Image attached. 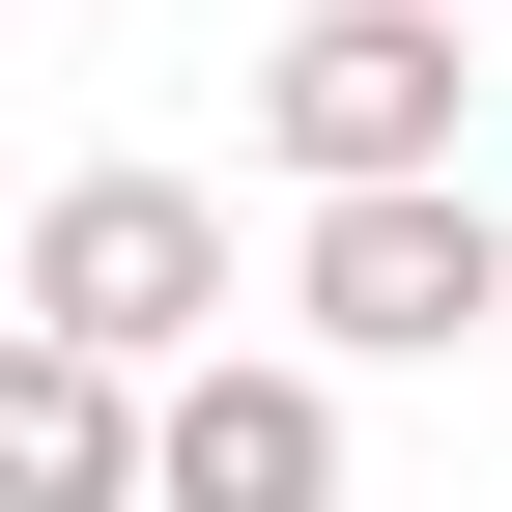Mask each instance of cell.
<instances>
[{
	"label": "cell",
	"mask_w": 512,
	"mask_h": 512,
	"mask_svg": "<svg viewBox=\"0 0 512 512\" xmlns=\"http://www.w3.org/2000/svg\"><path fill=\"white\" fill-rule=\"evenodd\" d=\"M171 512H342V370H285V342L171 370Z\"/></svg>",
	"instance_id": "cell-4"
},
{
	"label": "cell",
	"mask_w": 512,
	"mask_h": 512,
	"mask_svg": "<svg viewBox=\"0 0 512 512\" xmlns=\"http://www.w3.org/2000/svg\"><path fill=\"white\" fill-rule=\"evenodd\" d=\"M0 512H171V399L86 370V342H29L0 370Z\"/></svg>",
	"instance_id": "cell-5"
},
{
	"label": "cell",
	"mask_w": 512,
	"mask_h": 512,
	"mask_svg": "<svg viewBox=\"0 0 512 512\" xmlns=\"http://www.w3.org/2000/svg\"><path fill=\"white\" fill-rule=\"evenodd\" d=\"M456 0H313L285 57H256V171L285 200H456Z\"/></svg>",
	"instance_id": "cell-1"
},
{
	"label": "cell",
	"mask_w": 512,
	"mask_h": 512,
	"mask_svg": "<svg viewBox=\"0 0 512 512\" xmlns=\"http://www.w3.org/2000/svg\"><path fill=\"white\" fill-rule=\"evenodd\" d=\"M285 313H313V370H456L484 313H512L484 171H456V200H313V228H285Z\"/></svg>",
	"instance_id": "cell-3"
},
{
	"label": "cell",
	"mask_w": 512,
	"mask_h": 512,
	"mask_svg": "<svg viewBox=\"0 0 512 512\" xmlns=\"http://www.w3.org/2000/svg\"><path fill=\"white\" fill-rule=\"evenodd\" d=\"M29 342H86V370H228V200L200 171H57L29 200Z\"/></svg>",
	"instance_id": "cell-2"
}]
</instances>
